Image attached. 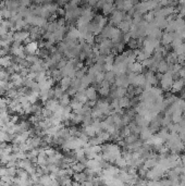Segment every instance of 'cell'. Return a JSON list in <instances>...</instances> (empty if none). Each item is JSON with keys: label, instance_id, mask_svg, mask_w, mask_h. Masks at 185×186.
Instances as JSON below:
<instances>
[{"label": "cell", "instance_id": "obj_1", "mask_svg": "<svg viewBox=\"0 0 185 186\" xmlns=\"http://www.w3.org/2000/svg\"><path fill=\"white\" fill-rule=\"evenodd\" d=\"M124 13L122 11H119V10H114L111 14V24L110 25H117L118 26L119 24L124 20Z\"/></svg>", "mask_w": 185, "mask_h": 186}, {"label": "cell", "instance_id": "obj_2", "mask_svg": "<svg viewBox=\"0 0 185 186\" xmlns=\"http://www.w3.org/2000/svg\"><path fill=\"white\" fill-rule=\"evenodd\" d=\"M85 96H86L87 100L91 103H96L97 101V96H98V91L95 87L89 86L85 89Z\"/></svg>", "mask_w": 185, "mask_h": 186}, {"label": "cell", "instance_id": "obj_3", "mask_svg": "<svg viewBox=\"0 0 185 186\" xmlns=\"http://www.w3.org/2000/svg\"><path fill=\"white\" fill-rule=\"evenodd\" d=\"M25 48V55H36L37 51L39 50V45L38 41H32V43L27 44L24 46Z\"/></svg>", "mask_w": 185, "mask_h": 186}, {"label": "cell", "instance_id": "obj_4", "mask_svg": "<svg viewBox=\"0 0 185 186\" xmlns=\"http://www.w3.org/2000/svg\"><path fill=\"white\" fill-rule=\"evenodd\" d=\"M29 37V33L27 31H20V32H14V35H13V41H17V43H24L27 38Z\"/></svg>", "mask_w": 185, "mask_h": 186}, {"label": "cell", "instance_id": "obj_5", "mask_svg": "<svg viewBox=\"0 0 185 186\" xmlns=\"http://www.w3.org/2000/svg\"><path fill=\"white\" fill-rule=\"evenodd\" d=\"M184 87H185V81H183L182 79H178L173 82L171 91H172V93H181Z\"/></svg>", "mask_w": 185, "mask_h": 186}, {"label": "cell", "instance_id": "obj_6", "mask_svg": "<svg viewBox=\"0 0 185 186\" xmlns=\"http://www.w3.org/2000/svg\"><path fill=\"white\" fill-rule=\"evenodd\" d=\"M173 39H174V33H168V32H164L161 36V41L160 43L162 44V46H170L172 44Z\"/></svg>", "mask_w": 185, "mask_h": 186}, {"label": "cell", "instance_id": "obj_7", "mask_svg": "<svg viewBox=\"0 0 185 186\" xmlns=\"http://www.w3.org/2000/svg\"><path fill=\"white\" fill-rule=\"evenodd\" d=\"M114 3L111 2V1H105V5L101 8V11L105 15L112 14V12L114 11Z\"/></svg>", "mask_w": 185, "mask_h": 186}, {"label": "cell", "instance_id": "obj_8", "mask_svg": "<svg viewBox=\"0 0 185 186\" xmlns=\"http://www.w3.org/2000/svg\"><path fill=\"white\" fill-rule=\"evenodd\" d=\"M128 69L130 70V72H133V73H135V74H142L144 68H143V65H142L141 62L136 61V62H134L133 64L129 65Z\"/></svg>", "mask_w": 185, "mask_h": 186}, {"label": "cell", "instance_id": "obj_9", "mask_svg": "<svg viewBox=\"0 0 185 186\" xmlns=\"http://www.w3.org/2000/svg\"><path fill=\"white\" fill-rule=\"evenodd\" d=\"M12 64V56H6V57L0 58V68L2 69H8L10 65Z\"/></svg>", "mask_w": 185, "mask_h": 186}, {"label": "cell", "instance_id": "obj_10", "mask_svg": "<svg viewBox=\"0 0 185 186\" xmlns=\"http://www.w3.org/2000/svg\"><path fill=\"white\" fill-rule=\"evenodd\" d=\"M157 71L159 72V73L161 74H164L166 72L169 71V64H168V62L166 61V60H160L158 63V67H157Z\"/></svg>", "mask_w": 185, "mask_h": 186}, {"label": "cell", "instance_id": "obj_11", "mask_svg": "<svg viewBox=\"0 0 185 186\" xmlns=\"http://www.w3.org/2000/svg\"><path fill=\"white\" fill-rule=\"evenodd\" d=\"M130 106H131V99L128 97V96H124V97L119 99V107H120L122 110L126 109V108H129Z\"/></svg>", "mask_w": 185, "mask_h": 186}, {"label": "cell", "instance_id": "obj_12", "mask_svg": "<svg viewBox=\"0 0 185 186\" xmlns=\"http://www.w3.org/2000/svg\"><path fill=\"white\" fill-rule=\"evenodd\" d=\"M71 82H72V79H71V77H67V76L63 77V79L59 82V83H60V87L64 91V93L67 91V89L71 86Z\"/></svg>", "mask_w": 185, "mask_h": 186}, {"label": "cell", "instance_id": "obj_13", "mask_svg": "<svg viewBox=\"0 0 185 186\" xmlns=\"http://www.w3.org/2000/svg\"><path fill=\"white\" fill-rule=\"evenodd\" d=\"M182 120H183L182 111H175V112H173L172 115H171V121L174 124H179L180 122H182Z\"/></svg>", "mask_w": 185, "mask_h": 186}, {"label": "cell", "instance_id": "obj_14", "mask_svg": "<svg viewBox=\"0 0 185 186\" xmlns=\"http://www.w3.org/2000/svg\"><path fill=\"white\" fill-rule=\"evenodd\" d=\"M58 101H59V105H60L61 107H67V106H70V103H71L70 96L67 95V94H64V95H63Z\"/></svg>", "mask_w": 185, "mask_h": 186}, {"label": "cell", "instance_id": "obj_15", "mask_svg": "<svg viewBox=\"0 0 185 186\" xmlns=\"http://www.w3.org/2000/svg\"><path fill=\"white\" fill-rule=\"evenodd\" d=\"M131 25L132 24H130V23H128V22H125V21H122L121 22L120 24L118 25V29H120L122 33H129L130 32V27H131Z\"/></svg>", "mask_w": 185, "mask_h": 186}, {"label": "cell", "instance_id": "obj_16", "mask_svg": "<svg viewBox=\"0 0 185 186\" xmlns=\"http://www.w3.org/2000/svg\"><path fill=\"white\" fill-rule=\"evenodd\" d=\"M115 74L113 73L112 71H110V72H106L105 73V81L107 82V83H109L111 85V84H113L114 83V81H115Z\"/></svg>", "mask_w": 185, "mask_h": 186}, {"label": "cell", "instance_id": "obj_17", "mask_svg": "<svg viewBox=\"0 0 185 186\" xmlns=\"http://www.w3.org/2000/svg\"><path fill=\"white\" fill-rule=\"evenodd\" d=\"M53 93H55V99H56V100H59V99H60V98L65 94L64 91L61 88L60 86H59V87H58V86H57V87H55V88H53Z\"/></svg>", "mask_w": 185, "mask_h": 186}, {"label": "cell", "instance_id": "obj_18", "mask_svg": "<svg viewBox=\"0 0 185 186\" xmlns=\"http://www.w3.org/2000/svg\"><path fill=\"white\" fill-rule=\"evenodd\" d=\"M128 46H129V48H130V50H136V49H138V46H140V44H138V41H137V39H133L132 38L128 43Z\"/></svg>", "mask_w": 185, "mask_h": 186}, {"label": "cell", "instance_id": "obj_19", "mask_svg": "<svg viewBox=\"0 0 185 186\" xmlns=\"http://www.w3.org/2000/svg\"><path fill=\"white\" fill-rule=\"evenodd\" d=\"M174 52L176 53V56L184 55L185 53V43H182L179 47H176L175 49H174Z\"/></svg>", "mask_w": 185, "mask_h": 186}, {"label": "cell", "instance_id": "obj_20", "mask_svg": "<svg viewBox=\"0 0 185 186\" xmlns=\"http://www.w3.org/2000/svg\"><path fill=\"white\" fill-rule=\"evenodd\" d=\"M3 22V17H1V14H0V25H1V23Z\"/></svg>", "mask_w": 185, "mask_h": 186}]
</instances>
